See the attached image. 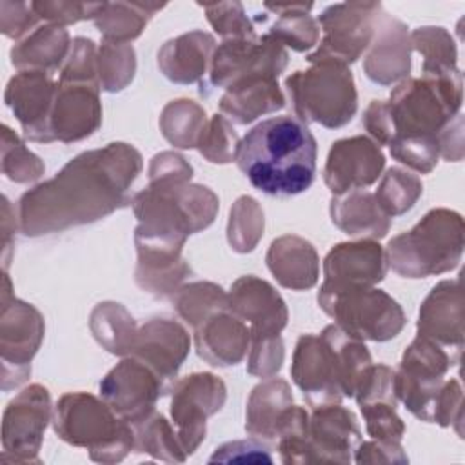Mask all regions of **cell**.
Masks as SVG:
<instances>
[{"label":"cell","instance_id":"obj_1","mask_svg":"<svg viewBox=\"0 0 465 465\" xmlns=\"http://www.w3.org/2000/svg\"><path fill=\"white\" fill-rule=\"evenodd\" d=\"M140 171L142 156L127 143L78 154L54 178L20 198L22 232L49 234L111 214L129 203V187Z\"/></svg>","mask_w":465,"mask_h":465},{"label":"cell","instance_id":"obj_2","mask_svg":"<svg viewBox=\"0 0 465 465\" xmlns=\"http://www.w3.org/2000/svg\"><path fill=\"white\" fill-rule=\"evenodd\" d=\"M316 154V138L307 124L283 114L254 125L240 140L234 160L254 189L287 198L312 185Z\"/></svg>","mask_w":465,"mask_h":465},{"label":"cell","instance_id":"obj_3","mask_svg":"<svg viewBox=\"0 0 465 465\" xmlns=\"http://www.w3.org/2000/svg\"><path fill=\"white\" fill-rule=\"evenodd\" d=\"M372 365L363 343L336 323L325 327L320 336H300L291 376L303 391L311 407L340 403L356 392L361 374Z\"/></svg>","mask_w":465,"mask_h":465},{"label":"cell","instance_id":"obj_4","mask_svg":"<svg viewBox=\"0 0 465 465\" xmlns=\"http://www.w3.org/2000/svg\"><path fill=\"white\" fill-rule=\"evenodd\" d=\"M461 74L460 71L441 76L403 80L385 102L391 140L432 138L460 114ZM391 143V142H389Z\"/></svg>","mask_w":465,"mask_h":465},{"label":"cell","instance_id":"obj_5","mask_svg":"<svg viewBox=\"0 0 465 465\" xmlns=\"http://www.w3.org/2000/svg\"><path fill=\"white\" fill-rule=\"evenodd\" d=\"M463 252V220L449 209H432L385 249L389 267L405 278H425L454 269Z\"/></svg>","mask_w":465,"mask_h":465},{"label":"cell","instance_id":"obj_6","mask_svg":"<svg viewBox=\"0 0 465 465\" xmlns=\"http://www.w3.org/2000/svg\"><path fill=\"white\" fill-rule=\"evenodd\" d=\"M292 113L303 124L316 122L327 129L349 124L358 107L354 78L349 67L312 64L285 80Z\"/></svg>","mask_w":465,"mask_h":465},{"label":"cell","instance_id":"obj_7","mask_svg":"<svg viewBox=\"0 0 465 465\" xmlns=\"http://www.w3.org/2000/svg\"><path fill=\"white\" fill-rule=\"evenodd\" d=\"M320 307L336 325L358 340L387 341L400 334L405 314L396 300L376 287L318 291Z\"/></svg>","mask_w":465,"mask_h":465},{"label":"cell","instance_id":"obj_8","mask_svg":"<svg viewBox=\"0 0 465 465\" xmlns=\"http://www.w3.org/2000/svg\"><path fill=\"white\" fill-rule=\"evenodd\" d=\"M54 429L58 436L73 445L94 450H131L134 434L129 423L118 420L113 409L85 392L65 394L56 403Z\"/></svg>","mask_w":465,"mask_h":465},{"label":"cell","instance_id":"obj_9","mask_svg":"<svg viewBox=\"0 0 465 465\" xmlns=\"http://www.w3.org/2000/svg\"><path fill=\"white\" fill-rule=\"evenodd\" d=\"M460 361L443 345L421 334L405 349L398 372L394 374V392L405 407L423 421H434V409L443 387L445 372Z\"/></svg>","mask_w":465,"mask_h":465},{"label":"cell","instance_id":"obj_10","mask_svg":"<svg viewBox=\"0 0 465 465\" xmlns=\"http://www.w3.org/2000/svg\"><path fill=\"white\" fill-rule=\"evenodd\" d=\"M380 2H345L322 11L318 25L323 31L320 47L307 56L311 64H336L347 67L360 58L374 36Z\"/></svg>","mask_w":465,"mask_h":465},{"label":"cell","instance_id":"obj_11","mask_svg":"<svg viewBox=\"0 0 465 465\" xmlns=\"http://www.w3.org/2000/svg\"><path fill=\"white\" fill-rule=\"evenodd\" d=\"M171 392V387L143 361L131 356L122 360L100 383V394L113 412L138 427L154 409V401Z\"/></svg>","mask_w":465,"mask_h":465},{"label":"cell","instance_id":"obj_12","mask_svg":"<svg viewBox=\"0 0 465 465\" xmlns=\"http://www.w3.org/2000/svg\"><path fill=\"white\" fill-rule=\"evenodd\" d=\"M287 65L285 47L269 33L256 38L223 40L211 60V84L227 89L249 76L278 78Z\"/></svg>","mask_w":465,"mask_h":465},{"label":"cell","instance_id":"obj_13","mask_svg":"<svg viewBox=\"0 0 465 465\" xmlns=\"http://www.w3.org/2000/svg\"><path fill=\"white\" fill-rule=\"evenodd\" d=\"M171 392V416L178 429V441L185 454H191L205 438L207 416L222 409L225 385L211 372H194L178 380Z\"/></svg>","mask_w":465,"mask_h":465},{"label":"cell","instance_id":"obj_14","mask_svg":"<svg viewBox=\"0 0 465 465\" xmlns=\"http://www.w3.org/2000/svg\"><path fill=\"white\" fill-rule=\"evenodd\" d=\"M383 165L385 156L376 142L367 136L343 138L334 142L329 151L323 180L332 194H343L374 183Z\"/></svg>","mask_w":465,"mask_h":465},{"label":"cell","instance_id":"obj_15","mask_svg":"<svg viewBox=\"0 0 465 465\" xmlns=\"http://www.w3.org/2000/svg\"><path fill=\"white\" fill-rule=\"evenodd\" d=\"M56 87L44 71H20L5 89V104L22 124L24 136L33 142H53L51 113Z\"/></svg>","mask_w":465,"mask_h":465},{"label":"cell","instance_id":"obj_16","mask_svg":"<svg viewBox=\"0 0 465 465\" xmlns=\"http://www.w3.org/2000/svg\"><path fill=\"white\" fill-rule=\"evenodd\" d=\"M387 271L385 251L371 238L338 243L323 260V283L320 289L340 291L351 287H374Z\"/></svg>","mask_w":465,"mask_h":465},{"label":"cell","instance_id":"obj_17","mask_svg":"<svg viewBox=\"0 0 465 465\" xmlns=\"http://www.w3.org/2000/svg\"><path fill=\"white\" fill-rule=\"evenodd\" d=\"M44 336V320L40 312L20 300L13 298L9 305L4 300L2 307V365L4 378L11 374L13 383L18 385L31 372L29 361L40 347ZM7 381H4L5 385Z\"/></svg>","mask_w":465,"mask_h":465},{"label":"cell","instance_id":"obj_18","mask_svg":"<svg viewBox=\"0 0 465 465\" xmlns=\"http://www.w3.org/2000/svg\"><path fill=\"white\" fill-rule=\"evenodd\" d=\"M227 298L231 312L249 327L251 341L280 336L287 323V307L282 296L256 276L236 280Z\"/></svg>","mask_w":465,"mask_h":465},{"label":"cell","instance_id":"obj_19","mask_svg":"<svg viewBox=\"0 0 465 465\" xmlns=\"http://www.w3.org/2000/svg\"><path fill=\"white\" fill-rule=\"evenodd\" d=\"M98 84L58 82L56 98L51 113L53 140L64 143L93 134L102 120Z\"/></svg>","mask_w":465,"mask_h":465},{"label":"cell","instance_id":"obj_20","mask_svg":"<svg viewBox=\"0 0 465 465\" xmlns=\"http://www.w3.org/2000/svg\"><path fill=\"white\" fill-rule=\"evenodd\" d=\"M189 352V336L182 325L165 318H154L136 331L131 356L151 367L169 387Z\"/></svg>","mask_w":465,"mask_h":465},{"label":"cell","instance_id":"obj_21","mask_svg":"<svg viewBox=\"0 0 465 465\" xmlns=\"http://www.w3.org/2000/svg\"><path fill=\"white\" fill-rule=\"evenodd\" d=\"M51 412L49 392L42 385H29L4 412L2 440L5 452H36Z\"/></svg>","mask_w":465,"mask_h":465},{"label":"cell","instance_id":"obj_22","mask_svg":"<svg viewBox=\"0 0 465 465\" xmlns=\"http://www.w3.org/2000/svg\"><path fill=\"white\" fill-rule=\"evenodd\" d=\"M363 69L365 74L380 85L398 82L407 76L411 69V36L407 27L383 9L376 16L374 36Z\"/></svg>","mask_w":465,"mask_h":465},{"label":"cell","instance_id":"obj_23","mask_svg":"<svg viewBox=\"0 0 465 465\" xmlns=\"http://www.w3.org/2000/svg\"><path fill=\"white\" fill-rule=\"evenodd\" d=\"M309 461H349L360 443L354 414L336 403L314 407L307 427Z\"/></svg>","mask_w":465,"mask_h":465},{"label":"cell","instance_id":"obj_24","mask_svg":"<svg viewBox=\"0 0 465 465\" xmlns=\"http://www.w3.org/2000/svg\"><path fill=\"white\" fill-rule=\"evenodd\" d=\"M418 334L461 354L463 307L458 280L440 282L420 309Z\"/></svg>","mask_w":465,"mask_h":465},{"label":"cell","instance_id":"obj_25","mask_svg":"<svg viewBox=\"0 0 465 465\" xmlns=\"http://www.w3.org/2000/svg\"><path fill=\"white\" fill-rule=\"evenodd\" d=\"M249 341V327L234 316L229 307L216 311L194 327L196 352L214 367H227L242 361Z\"/></svg>","mask_w":465,"mask_h":465},{"label":"cell","instance_id":"obj_26","mask_svg":"<svg viewBox=\"0 0 465 465\" xmlns=\"http://www.w3.org/2000/svg\"><path fill=\"white\" fill-rule=\"evenodd\" d=\"M214 51V38L209 33H183L160 47L158 67L171 82L193 84L202 80Z\"/></svg>","mask_w":465,"mask_h":465},{"label":"cell","instance_id":"obj_27","mask_svg":"<svg viewBox=\"0 0 465 465\" xmlns=\"http://www.w3.org/2000/svg\"><path fill=\"white\" fill-rule=\"evenodd\" d=\"M285 105L283 93L276 78L249 76L225 89L220 100V111L236 124H251L258 116L280 111Z\"/></svg>","mask_w":465,"mask_h":465},{"label":"cell","instance_id":"obj_28","mask_svg":"<svg viewBox=\"0 0 465 465\" xmlns=\"http://www.w3.org/2000/svg\"><path fill=\"white\" fill-rule=\"evenodd\" d=\"M267 267L287 289H311L318 280V254L300 236L287 234L274 240L267 252Z\"/></svg>","mask_w":465,"mask_h":465},{"label":"cell","instance_id":"obj_29","mask_svg":"<svg viewBox=\"0 0 465 465\" xmlns=\"http://www.w3.org/2000/svg\"><path fill=\"white\" fill-rule=\"evenodd\" d=\"M332 223L351 236L383 238L389 231L391 218L380 207L374 193L352 189L336 194L331 200Z\"/></svg>","mask_w":465,"mask_h":465},{"label":"cell","instance_id":"obj_30","mask_svg":"<svg viewBox=\"0 0 465 465\" xmlns=\"http://www.w3.org/2000/svg\"><path fill=\"white\" fill-rule=\"evenodd\" d=\"M69 35L64 27L45 24L35 27L11 49V64L22 71H54L65 62Z\"/></svg>","mask_w":465,"mask_h":465},{"label":"cell","instance_id":"obj_31","mask_svg":"<svg viewBox=\"0 0 465 465\" xmlns=\"http://www.w3.org/2000/svg\"><path fill=\"white\" fill-rule=\"evenodd\" d=\"M291 405L292 394L285 380L269 378L256 385L247 401V432L256 438H276L278 421Z\"/></svg>","mask_w":465,"mask_h":465},{"label":"cell","instance_id":"obj_32","mask_svg":"<svg viewBox=\"0 0 465 465\" xmlns=\"http://www.w3.org/2000/svg\"><path fill=\"white\" fill-rule=\"evenodd\" d=\"M165 4H140V2H102L93 22L104 40L127 44L143 31L147 20Z\"/></svg>","mask_w":465,"mask_h":465},{"label":"cell","instance_id":"obj_33","mask_svg":"<svg viewBox=\"0 0 465 465\" xmlns=\"http://www.w3.org/2000/svg\"><path fill=\"white\" fill-rule=\"evenodd\" d=\"M314 4L305 2H291V4H263V9L278 15L271 29L267 31L274 36L283 47H291L292 51L303 53L309 51L318 42L320 25L309 15Z\"/></svg>","mask_w":465,"mask_h":465},{"label":"cell","instance_id":"obj_34","mask_svg":"<svg viewBox=\"0 0 465 465\" xmlns=\"http://www.w3.org/2000/svg\"><path fill=\"white\" fill-rule=\"evenodd\" d=\"M205 113L193 100H173L169 102L160 116L162 134L182 149L196 147L205 129Z\"/></svg>","mask_w":465,"mask_h":465},{"label":"cell","instance_id":"obj_35","mask_svg":"<svg viewBox=\"0 0 465 465\" xmlns=\"http://www.w3.org/2000/svg\"><path fill=\"white\" fill-rule=\"evenodd\" d=\"M91 329L100 345L113 354H127L133 347L136 329L133 318L120 303H98L91 314Z\"/></svg>","mask_w":465,"mask_h":465},{"label":"cell","instance_id":"obj_36","mask_svg":"<svg viewBox=\"0 0 465 465\" xmlns=\"http://www.w3.org/2000/svg\"><path fill=\"white\" fill-rule=\"evenodd\" d=\"M411 45L423 56V74L441 76L456 73V45L443 27H418L411 35Z\"/></svg>","mask_w":465,"mask_h":465},{"label":"cell","instance_id":"obj_37","mask_svg":"<svg viewBox=\"0 0 465 465\" xmlns=\"http://www.w3.org/2000/svg\"><path fill=\"white\" fill-rule=\"evenodd\" d=\"M178 314L194 329L216 311L229 307V298L222 287L209 282H196L180 287L173 298Z\"/></svg>","mask_w":465,"mask_h":465},{"label":"cell","instance_id":"obj_38","mask_svg":"<svg viewBox=\"0 0 465 465\" xmlns=\"http://www.w3.org/2000/svg\"><path fill=\"white\" fill-rule=\"evenodd\" d=\"M96 69L104 91H120L134 76V49L129 44L104 40L96 54Z\"/></svg>","mask_w":465,"mask_h":465},{"label":"cell","instance_id":"obj_39","mask_svg":"<svg viewBox=\"0 0 465 465\" xmlns=\"http://www.w3.org/2000/svg\"><path fill=\"white\" fill-rule=\"evenodd\" d=\"M421 182L416 174H411L400 167H391L374 193L383 213L392 218L407 213L421 196Z\"/></svg>","mask_w":465,"mask_h":465},{"label":"cell","instance_id":"obj_40","mask_svg":"<svg viewBox=\"0 0 465 465\" xmlns=\"http://www.w3.org/2000/svg\"><path fill=\"white\" fill-rule=\"evenodd\" d=\"M263 232V211L251 196H242L231 209L227 240L238 252H249Z\"/></svg>","mask_w":465,"mask_h":465},{"label":"cell","instance_id":"obj_41","mask_svg":"<svg viewBox=\"0 0 465 465\" xmlns=\"http://www.w3.org/2000/svg\"><path fill=\"white\" fill-rule=\"evenodd\" d=\"M2 171L9 180L18 183L33 182L44 173L38 156L29 153L7 125L2 127Z\"/></svg>","mask_w":465,"mask_h":465},{"label":"cell","instance_id":"obj_42","mask_svg":"<svg viewBox=\"0 0 465 465\" xmlns=\"http://www.w3.org/2000/svg\"><path fill=\"white\" fill-rule=\"evenodd\" d=\"M198 5L205 11L209 24L223 38H256V31L240 2H213Z\"/></svg>","mask_w":465,"mask_h":465},{"label":"cell","instance_id":"obj_43","mask_svg":"<svg viewBox=\"0 0 465 465\" xmlns=\"http://www.w3.org/2000/svg\"><path fill=\"white\" fill-rule=\"evenodd\" d=\"M238 136L231 124L222 114H214L211 122L205 125L198 149L200 153L213 163H227L232 162L238 151Z\"/></svg>","mask_w":465,"mask_h":465},{"label":"cell","instance_id":"obj_44","mask_svg":"<svg viewBox=\"0 0 465 465\" xmlns=\"http://www.w3.org/2000/svg\"><path fill=\"white\" fill-rule=\"evenodd\" d=\"M360 411L367 421V432L374 440L400 445L405 432V425L396 414V403L376 400L360 403Z\"/></svg>","mask_w":465,"mask_h":465},{"label":"cell","instance_id":"obj_45","mask_svg":"<svg viewBox=\"0 0 465 465\" xmlns=\"http://www.w3.org/2000/svg\"><path fill=\"white\" fill-rule=\"evenodd\" d=\"M100 5L102 2H33L38 18L60 27L85 18L93 20Z\"/></svg>","mask_w":465,"mask_h":465},{"label":"cell","instance_id":"obj_46","mask_svg":"<svg viewBox=\"0 0 465 465\" xmlns=\"http://www.w3.org/2000/svg\"><path fill=\"white\" fill-rule=\"evenodd\" d=\"M272 463V456L267 445L256 440H236L220 445L209 463Z\"/></svg>","mask_w":465,"mask_h":465},{"label":"cell","instance_id":"obj_47","mask_svg":"<svg viewBox=\"0 0 465 465\" xmlns=\"http://www.w3.org/2000/svg\"><path fill=\"white\" fill-rule=\"evenodd\" d=\"M283 361V343L280 336L252 340L247 371L254 376L269 378L280 371Z\"/></svg>","mask_w":465,"mask_h":465},{"label":"cell","instance_id":"obj_48","mask_svg":"<svg viewBox=\"0 0 465 465\" xmlns=\"http://www.w3.org/2000/svg\"><path fill=\"white\" fill-rule=\"evenodd\" d=\"M38 20L33 2H0V29L9 38L29 35Z\"/></svg>","mask_w":465,"mask_h":465},{"label":"cell","instance_id":"obj_49","mask_svg":"<svg viewBox=\"0 0 465 465\" xmlns=\"http://www.w3.org/2000/svg\"><path fill=\"white\" fill-rule=\"evenodd\" d=\"M193 169L183 156L176 153H160L153 158L149 167L151 182L162 180H191Z\"/></svg>","mask_w":465,"mask_h":465},{"label":"cell","instance_id":"obj_50","mask_svg":"<svg viewBox=\"0 0 465 465\" xmlns=\"http://www.w3.org/2000/svg\"><path fill=\"white\" fill-rule=\"evenodd\" d=\"M454 412L461 416V387L456 380H449L440 391L434 409V421L440 425H450L454 421Z\"/></svg>","mask_w":465,"mask_h":465},{"label":"cell","instance_id":"obj_51","mask_svg":"<svg viewBox=\"0 0 465 465\" xmlns=\"http://www.w3.org/2000/svg\"><path fill=\"white\" fill-rule=\"evenodd\" d=\"M361 124L369 131V134L376 140L378 145H389L392 133H391V124H389L383 100H372L369 104Z\"/></svg>","mask_w":465,"mask_h":465}]
</instances>
